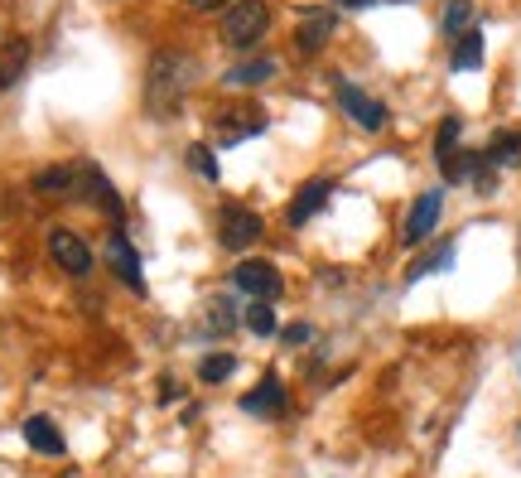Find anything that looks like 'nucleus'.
<instances>
[{
    "mask_svg": "<svg viewBox=\"0 0 521 478\" xmlns=\"http://www.w3.org/2000/svg\"><path fill=\"white\" fill-rule=\"evenodd\" d=\"M49 256H54L58 271H68V276H87L92 261H97L92 247H87L73 227H54V232H49Z\"/></svg>",
    "mask_w": 521,
    "mask_h": 478,
    "instance_id": "obj_6",
    "label": "nucleus"
},
{
    "mask_svg": "<svg viewBox=\"0 0 521 478\" xmlns=\"http://www.w3.org/2000/svg\"><path fill=\"white\" fill-rule=\"evenodd\" d=\"M329 198H333V179H309L300 194L290 198V223L304 227L314 213H324V208H329Z\"/></svg>",
    "mask_w": 521,
    "mask_h": 478,
    "instance_id": "obj_13",
    "label": "nucleus"
},
{
    "mask_svg": "<svg viewBox=\"0 0 521 478\" xmlns=\"http://www.w3.org/2000/svg\"><path fill=\"white\" fill-rule=\"evenodd\" d=\"M198 83V63L189 54H174V49H160L145 68V107L155 116L179 112V102L193 92Z\"/></svg>",
    "mask_w": 521,
    "mask_h": 478,
    "instance_id": "obj_1",
    "label": "nucleus"
},
{
    "mask_svg": "<svg viewBox=\"0 0 521 478\" xmlns=\"http://www.w3.org/2000/svg\"><path fill=\"white\" fill-rule=\"evenodd\" d=\"M468 20H473V0H449L439 25H444V34H459V39H464V34H468Z\"/></svg>",
    "mask_w": 521,
    "mask_h": 478,
    "instance_id": "obj_24",
    "label": "nucleus"
},
{
    "mask_svg": "<svg viewBox=\"0 0 521 478\" xmlns=\"http://www.w3.org/2000/svg\"><path fill=\"white\" fill-rule=\"evenodd\" d=\"M25 445L34 454H63V435L49 416H29L25 421Z\"/></svg>",
    "mask_w": 521,
    "mask_h": 478,
    "instance_id": "obj_16",
    "label": "nucleus"
},
{
    "mask_svg": "<svg viewBox=\"0 0 521 478\" xmlns=\"http://www.w3.org/2000/svg\"><path fill=\"white\" fill-rule=\"evenodd\" d=\"M285 406H290V396H285V382H280L275 372H266V377H261V382L242 396V411L256 416V421H280V416H285Z\"/></svg>",
    "mask_w": 521,
    "mask_h": 478,
    "instance_id": "obj_8",
    "label": "nucleus"
},
{
    "mask_svg": "<svg viewBox=\"0 0 521 478\" xmlns=\"http://www.w3.org/2000/svg\"><path fill=\"white\" fill-rule=\"evenodd\" d=\"M271 78H275V58H251V63H237V68L227 73V83H232V87L271 83Z\"/></svg>",
    "mask_w": 521,
    "mask_h": 478,
    "instance_id": "obj_19",
    "label": "nucleus"
},
{
    "mask_svg": "<svg viewBox=\"0 0 521 478\" xmlns=\"http://www.w3.org/2000/svg\"><path fill=\"white\" fill-rule=\"evenodd\" d=\"M333 29H338V10H304L300 15V29H295V44H300V54H319L324 44L333 39Z\"/></svg>",
    "mask_w": 521,
    "mask_h": 478,
    "instance_id": "obj_12",
    "label": "nucleus"
},
{
    "mask_svg": "<svg viewBox=\"0 0 521 478\" xmlns=\"http://www.w3.org/2000/svg\"><path fill=\"white\" fill-rule=\"evenodd\" d=\"M338 107L353 116L362 131H382L386 126V107L372 92H362V87H353V83H338Z\"/></svg>",
    "mask_w": 521,
    "mask_h": 478,
    "instance_id": "obj_9",
    "label": "nucleus"
},
{
    "mask_svg": "<svg viewBox=\"0 0 521 478\" xmlns=\"http://www.w3.org/2000/svg\"><path fill=\"white\" fill-rule=\"evenodd\" d=\"M266 107L261 102H251V97H237V102H222L218 112H213V141L218 145H242L251 136H261L266 131Z\"/></svg>",
    "mask_w": 521,
    "mask_h": 478,
    "instance_id": "obj_2",
    "label": "nucleus"
},
{
    "mask_svg": "<svg viewBox=\"0 0 521 478\" xmlns=\"http://www.w3.org/2000/svg\"><path fill=\"white\" fill-rule=\"evenodd\" d=\"M261 232H266V223H261L251 208H242V203H222L218 208V237H222L227 252H247V247H256Z\"/></svg>",
    "mask_w": 521,
    "mask_h": 478,
    "instance_id": "obj_4",
    "label": "nucleus"
},
{
    "mask_svg": "<svg viewBox=\"0 0 521 478\" xmlns=\"http://www.w3.org/2000/svg\"><path fill=\"white\" fill-rule=\"evenodd\" d=\"M107 266L121 276V281L131 285L136 295H145V276H140V252L126 242V232L121 227H111V237H107Z\"/></svg>",
    "mask_w": 521,
    "mask_h": 478,
    "instance_id": "obj_11",
    "label": "nucleus"
},
{
    "mask_svg": "<svg viewBox=\"0 0 521 478\" xmlns=\"http://www.w3.org/2000/svg\"><path fill=\"white\" fill-rule=\"evenodd\" d=\"M266 29H271L266 0H232L222 10V44H232V49H251Z\"/></svg>",
    "mask_w": 521,
    "mask_h": 478,
    "instance_id": "obj_3",
    "label": "nucleus"
},
{
    "mask_svg": "<svg viewBox=\"0 0 521 478\" xmlns=\"http://www.w3.org/2000/svg\"><path fill=\"white\" fill-rule=\"evenodd\" d=\"M459 73H473V68H483V34L478 29H468L464 39L454 44V58H449Z\"/></svg>",
    "mask_w": 521,
    "mask_h": 478,
    "instance_id": "obj_20",
    "label": "nucleus"
},
{
    "mask_svg": "<svg viewBox=\"0 0 521 478\" xmlns=\"http://www.w3.org/2000/svg\"><path fill=\"white\" fill-rule=\"evenodd\" d=\"M232 372H237V358H232V353H208V358L198 363V382L218 387V382H227Z\"/></svg>",
    "mask_w": 521,
    "mask_h": 478,
    "instance_id": "obj_23",
    "label": "nucleus"
},
{
    "mask_svg": "<svg viewBox=\"0 0 521 478\" xmlns=\"http://www.w3.org/2000/svg\"><path fill=\"white\" fill-rule=\"evenodd\" d=\"M333 5H343V10H362V5H372V0H333Z\"/></svg>",
    "mask_w": 521,
    "mask_h": 478,
    "instance_id": "obj_29",
    "label": "nucleus"
},
{
    "mask_svg": "<svg viewBox=\"0 0 521 478\" xmlns=\"http://www.w3.org/2000/svg\"><path fill=\"white\" fill-rule=\"evenodd\" d=\"M184 160L193 165V174H198L203 184H218V160H213V150H208V145H189V150H184Z\"/></svg>",
    "mask_w": 521,
    "mask_h": 478,
    "instance_id": "obj_25",
    "label": "nucleus"
},
{
    "mask_svg": "<svg viewBox=\"0 0 521 478\" xmlns=\"http://www.w3.org/2000/svg\"><path fill=\"white\" fill-rule=\"evenodd\" d=\"M73 198H83V203H97L102 213H107L111 223L121 227L126 223V208H121V194L107 184V174L97 165H78V189H73Z\"/></svg>",
    "mask_w": 521,
    "mask_h": 478,
    "instance_id": "obj_5",
    "label": "nucleus"
},
{
    "mask_svg": "<svg viewBox=\"0 0 521 478\" xmlns=\"http://www.w3.org/2000/svg\"><path fill=\"white\" fill-rule=\"evenodd\" d=\"M459 131H464V126H459V116H444V121H439V131H435V160H439V169L459 155Z\"/></svg>",
    "mask_w": 521,
    "mask_h": 478,
    "instance_id": "obj_21",
    "label": "nucleus"
},
{
    "mask_svg": "<svg viewBox=\"0 0 521 478\" xmlns=\"http://www.w3.org/2000/svg\"><path fill=\"white\" fill-rule=\"evenodd\" d=\"M247 329L256 338H271L275 334V310L266 305V300H251V310H247Z\"/></svg>",
    "mask_w": 521,
    "mask_h": 478,
    "instance_id": "obj_26",
    "label": "nucleus"
},
{
    "mask_svg": "<svg viewBox=\"0 0 521 478\" xmlns=\"http://www.w3.org/2000/svg\"><path fill=\"white\" fill-rule=\"evenodd\" d=\"M444 266H454V242H439L430 256H420L406 266V281H420V276H430V271H444Z\"/></svg>",
    "mask_w": 521,
    "mask_h": 478,
    "instance_id": "obj_22",
    "label": "nucleus"
},
{
    "mask_svg": "<svg viewBox=\"0 0 521 478\" xmlns=\"http://www.w3.org/2000/svg\"><path fill=\"white\" fill-rule=\"evenodd\" d=\"M439 208H444V194H439V189H430V194L415 198L411 213H406V227H401V242H406V247L425 242V237L435 232V227H439Z\"/></svg>",
    "mask_w": 521,
    "mask_h": 478,
    "instance_id": "obj_10",
    "label": "nucleus"
},
{
    "mask_svg": "<svg viewBox=\"0 0 521 478\" xmlns=\"http://www.w3.org/2000/svg\"><path fill=\"white\" fill-rule=\"evenodd\" d=\"M232 285L247 290L251 300H266V305H275V300L285 295V281H280V271H275L271 261H242V266L232 271Z\"/></svg>",
    "mask_w": 521,
    "mask_h": 478,
    "instance_id": "obj_7",
    "label": "nucleus"
},
{
    "mask_svg": "<svg viewBox=\"0 0 521 478\" xmlns=\"http://www.w3.org/2000/svg\"><path fill=\"white\" fill-rule=\"evenodd\" d=\"M189 10H227V0H184Z\"/></svg>",
    "mask_w": 521,
    "mask_h": 478,
    "instance_id": "obj_28",
    "label": "nucleus"
},
{
    "mask_svg": "<svg viewBox=\"0 0 521 478\" xmlns=\"http://www.w3.org/2000/svg\"><path fill=\"white\" fill-rule=\"evenodd\" d=\"M232 329H237V305H232L227 295L203 300V310H198V334L203 338H227Z\"/></svg>",
    "mask_w": 521,
    "mask_h": 478,
    "instance_id": "obj_14",
    "label": "nucleus"
},
{
    "mask_svg": "<svg viewBox=\"0 0 521 478\" xmlns=\"http://www.w3.org/2000/svg\"><path fill=\"white\" fill-rule=\"evenodd\" d=\"M309 338H314V329H309V324H290V329H285V343H290V348H304Z\"/></svg>",
    "mask_w": 521,
    "mask_h": 478,
    "instance_id": "obj_27",
    "label": "nucleus"
},
{
    "mask_svg": "<svg viewBox=\"0 0 521 478\" xmlns=\"http://www.w3.org/2000/svg\"><path fill=\"white\" fill-rule=\"evenodd\" d=\"M483 155L493 169H521V131H497Z\"/></svg>",
    "mask_w": 521,
    "mask_h": 478,
    "instance_id": "obj_17",
    "label": "nucleus"
},
{
    "mask_svg": "<svg viewBox=\"0 0 521 478\" xmlns=\"http://www.w3.org/2000/svg\"><path fill=\"white\" fill-rule=\"evenodd\" d=\"M78 189V165H49L34 174V194L44 198H73Z\"/></svg>",
    "mask_w": 521,
    "mask_h": 478,
    "instance_id": "obj_15",
    "label": "nucleus"
},
{
    "mask_svg": "<svg viewBox=\"0 0 521 478\" xmlns=\"http://www.w3.org/2000/svg\"><path fill=\"white\" fill-rule=\"evenodd\" d=\"M25 68H29V39H10L0 49V87H15Z\"/></svg>",
    "mask_w": 521,
    "mask_h": 478,
    "instance_id": "obj_18",
    "label": "nucleus"
}]
</instances>
